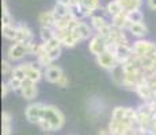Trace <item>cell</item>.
<instances>
[{
  "instance_id": "cell-1",
  "label": "cell",
  "mask_w": 156,
  "mask_h": 135,
  "mask_svg": "<svg viewBox=\"0 0 156 135\" xmlns=\"http://www.w3.org/2000/svg\"><path fill=\"white\" fill-rule=\"evenodd\" d=\"M42 119L50 124L53 133L61 131L65 126V115L55 104H45V111H44Z\"/></svg>"
},
{
  "instance_id": "cell-2",
  "label": "cell",
  "mask_w": 156,
  "mask_h": 135,
  "mask_svg": "<svg viewBox=\"0 0 156 135\" xmlns=\"http://www.w3.org/2000/svg\"><path fill=\"white\" fill-rule=\"evenodd\" d=\"M22 65L23 70H25V80L34 81V83H40L41 80H44V68L41 66V64L34 59V61H23L19 62Z\"/></svg>"
},
{
  "instance_id": "cell-3",
  "label": "cell",
  "mask_w": 156,
  "mask_h": 135,
  "mask_svg": "<svg viewBox=\"0 0 156 135\" xmlns=\"http://www.w3.org/2000/svg\"><path fill=\"white\" fill-rule=\"evenodd\" d=\"M5 58H8L14 64H19L23 62L25 58L29 56V49L26 43H20V42H11V45L7 47L5 52Z\"/></svg>"
},
{
  "instance_id": "cell-4",
  "label": "cell",
  "mask_w": 156,
  "mask_h": 135,
  "mask_svg": "<svg viewBox=\"0 0 156 135\" xmlns=\"http://www.w3.org/2000/svg\"><path fill=\"white\" fill-rule=\"evenodd\" d=\"M132 49H133V54L139 58L156 52V42L148 38H143V39H134L132 42Z\"/></svg>"
},
{
  "instance_id": "cell-5",
  "label": "cell",
  "mask_w": 156,
  "mask_h": 135,
  "mask_svg": "<svg viewBox=\"0 0 156 135\" xmlns=\"http://www.w3.org/2000/svg\"><path fill=\"white\" fill-rule=\"evenodd\" d=\"M45 111V103L41 101H30L27 107L25 108V118L26 120L31 124H38L41 119L44 118Z\"/></svg>"
},
{
  "instance_id": "cell-6",
  "label": "cell",
  "mask_w": 156,
  "mask_h": 135,
  "mask_svg": "<svg viewBox=\"0 0 156 135\" xmlns=\"http://www.w3.org/2000/svg\"><path fill=\"white\" fill-rule=\"evenodd\" d=\"M55 32H56V38L60 41V43H61V46L64 49H73L80 43V41L76 38L73 31L69 29L55 30Z\"/></svg>"
},
{
  "instance_id": "cell-7",
  "label": "cell",
  "mask_w": 156,
  "mask_h": 135,
  "mask_svg": "<svg viewBox=\"0 0 156 135\" xmlns=\"http://www.w3.org/2000/svg\"><path fill=\"white\" fill-rule=\"evenodd\" d=\"M95 62L99 68H102L103 70H107V72H112L114 68H117L119 65L118 59H117L115 54L106 50L105 53H102L101 56L95 57Z\"/></svg>"
},
{
  "instance_id": "cell-8",
  "label": "cell",
  "mask_w": 156,
  "mask_h": 135,
  "mask_svg": "<svg viewBox=\"0 0 156 135\" xmlns=\"http://www.w3.org/2000/svg\"><path fill=\"white\" fill-rule=\"evenodd\" d=\"M16 30H18V34H16V41L15 42H20V43H31V42H35V34L27 23L18 22Z\"/></svg>"
},
{
  "instance_id": "cell-9",
  "label": "cell",
  "mask_w": 156,
  "mask_h": 135,
  "mask_svg": "<svg viewBox=\"0 0 156 135\" xmlns=\"http://www.w3.org/2000/svg\"><path fill=\"white\" fill-rule=\"evenodd\" d=\"M73 34L76 35V38L80 41V43L84 41H88L90 38L94 35V30H92L91 25L86 20H79V22L75 25V27L72 29Z\"/></svg>"
},
{
  "instance_id": "cell-10",
  "label": "cell",
  "mask_w": 156,
  "mask_h": 135,
  "mask_svg": "<svg viewBox=\"0 0 156 135\" xmlns=\"http://www.w3.org/2000/svg\"><path fill=\"white\" fill-rule=\"evenodd\" d=\"M109 42L117 45V46H121V45H132V42L129 41L126 30H122V29H119V27H115L113 25L110 27Z\"/></svg>"
},
{
  "instance_id": "cell-11",
  "label": "cell",
  "mask_w": 156,
  "mask_h": 135,
  "mask_svg": "<svg viewBox=\"0 0 156 135\" xmlns=\"http://www.w3.org/2000/svg\"><path fill=\"white\" fill-rule=\"evenodd\" d=\"M87 42H88V52L94 57L101 56L102 53H105L107 50V43H109V42L106 39H103V38L98 37V35H95V34Z\"/></svg>"
},
{
  "instance_id": "cell-12",
  "label": "cell",
  "mask_w": 156,
  "mask_h": 135,
  "mask_svg": "<svg viewBox=\"0 0 156 135\" xmlns=\"http://www.w3.org/2000/svg\"><path fill=\"white\" fill-rule=\"evenodd\" d=\"M64 74L65 73H64V70H62V68L56 64H52L50 66L44 69V80L49 84H55V85Z\"/></svg>"
},
{
  "instance_id": "cell-13",
  "label": "cell",
  "mask_w": 156,
  "mask_h": 135,
  "mask_svg": "<svg viewBox=\"0 0 156 135\" xmlns=\"http://www.w3.org/2000/svg\"><path fill=\"white\" fill-rule=\"evenodd\" d=\"M20 97L25 99L27 101H34L35 97L38 96V85L37 83L34 81H30V80H25L23 83V86L19 92Z\"/></svg>"
},
{
  "instance_id": "cell-14",
  "label": "cell",
  "mask_w": 156,
  "mask_h": 135,
  "mask_svg": "<svg viewBox=\"0 0 156 135\" xmlns=\"http://www.w3.org/2000/svg\"><path fill=\"white\" fill-rule=\"evenodd\" d=\"M134 93L141 99L143 103H149V101H152L156 97V93L154 92V89L149 86V84L147 83L145 80H144L143 83L137 86L136 91H134Z\"/></svg>"
},
{
  "instance_id": "cell-15",
  "label": "cell",
  "mask_w": 156,
  "mask_h": 135,
  "mask_svg": "<svg viewBox=\"0 0 156 135\" xmlns=\"http://www.w3.org/2000/svg\"><path fill=\"white\" fill-rule=\"evenodd\" d=\"M126 31L134 39H143V38L148 37L149 30H148V26L143 22V23H130Z\"/></svg>"
},
{
  "instance_id": "cell-16",
  "label": "cell",
  "mask_w": 156,
  "mask_h": 135,
  "mask_svg": "<svg viewBox=\"0 0 156 135\" xmlns=\"http://www.w3.org/2000/svg\"><path fill=\"white\" fill-rule=\"evenodd\" d=\"M56 16H55V12L53 10H46V11H42L40 12L37 18V22L40 27H53L55 29V23H56Z\"/></svg>"
},
{
  "instance_id": "cell-17",
  "label": "cell",
  "mask_w": 156,
  "mask_h": 135,
  "mask_svg": "<svg viewBox=\"0 0 156 135\" xmlns=\"http://www.w3.org/2000/svg\"><path fill=\"white\" fill-rule=\"evenodd\" d=\"M90 25H91L92 27V30H94V34H95V31H99L101 29H103V27H106V26H109L110 25V19L107 16H105L103 14H94L91 18H90Z\"/></svg>"
},
{
  "instance_id": "cell-18",
  "label": "cell",
  "mask_w": 156,
  "mask_h": 135,
  "mask_svg": "<svg viewBox=\"0 0 156 135\" xmlns=\"http://www.w3.org/2000/svg\"><path fill=\"white\" fill-rule=\"evenodd\" d=\"M115 57L118 59L119 65L126 62L128 59H130L133 57V49H132V45H121V46L115 47Z\"/></svg>"
},
{
  "instance_id": "cell-19",
  "label": "cell",
  "mask_w": 156,
  "mask_h": 135,
  "mask_svg": "<svg viewBox=\"0 0 156 135\" xmlns=\"http://www.w3.org/2000/svg\"><path fill=\"white\" fill-rule=\"evenodd\" d=\"M122 7L119 5V3L117 2V0H110V2H107L106 4L103 5V10H102V14L105 15V16H107L109 19H112L113 16H115V15H118L119 12H122Z\"/></svg>"
},
{
  "instance_id": "cell-20",
  "label": "cell",
  "mask_w": 156,
  "mask_h": 135,
  "mask_svg": "<svg viewBox=\"0 0 156 135\" xmlns=\"http://www.w3.org/2000/svg\"><path fill=\"white\" fill-rule=\"evenodd\" d=\"M12 134V115L8 111L2 112V135Z\"/></svg>"
},
{
  "instance_id": "cell-21",
  "label": "cell",
  "mask_w": 156,
  "mask_h": 135,
  "mask_svg": "<svg viewBox=\"0 0 156 135\" xmlns=\"http://www.w3.org/2000/svg\"><path fill=\"white\" fill-rule=\"evenodd\" d=\"M110 23H112L113 26L119 27V29H122V30H128L129 25H130V22H129V19H128V12L126 11H122V12H119L118 15L113 16L112 19H110Z\"/></svg>"
},
{
  "instance_id": "cell-22",
  "label": "cell",
  "mask_w": 156,
  "mask_h": 135,
  "mask_svg": "<svg viewBox=\"0 0 156 135\" xmlns=\"http://www.w3.org/2000/svg\"><path fill=\"white\" fill-rule=\"evenodd\" d=\"M117 2L119 3L122 10L129 12V11H134V10H141L145 0H117Z\"/></svg>"
},
{
  "instance_id": "cell-23",
  "label": "cell",
  "mask_w": 156,
  "mask_h": 135,
  "mask_svg": "<svg viewBox=\"0 0 156 135\" xmlns=\"http://www.w3.org/2000/svg\"><path fill=\"white\" fill-rule=\"evenodd\" d=\"M15 25L14 16L7 5V0H2V26Z\"/></svg>"
},
{
  "instance_id": "cell-24",
  "label": "cell",
  "mask_w": 156,
  "mask_h": 135,
  "mask_svg": "<svg viewBox=\"0 0 156 135\" xmlns=\"http://www.w3.org/2000/svg\"><path fill=\"white\" fill-rule=\"evenodd\" d=\"M16 34H18L16 23L15 25H10V26H2V35L5 41L15 42L16 41Z\"/></svg>"
},
{
  "instance_id": "cell-25",
  "label": "cell",
  "mask_w": 156,
  "mask_h": 135,
  "mask_svg": "<svg viewBox=\"0 0 156 135\" xmlns=\"http://www.w3.org/2000/svg\"><path fill=\"white\" fill-rule=\"evenodd\" d=\"M109 73H110V79H112L113 83L115 84L117 86L122 88V85H124V69H122L121 65L114 68L112 72H109Z\"/></svg>"
},
{
  "instance_id": "cell-26",
  "label": "cell",
  "mask_w": 156,
  "mask_h": 135,
  "mask_svg": "<svg viewBox=\"0 0 156 135\" xmlns=\"http://www.w3.org/2000/svg\"><path fill=\"white\" fill-rule=\"evenodd\" d=\"M5 81H7V84H8V86H10L11 92H16V93H19V92H20V89H22V86H23V83H25V80L19 79V77L14 76V74H11V76L8 77Z\"/></svg>"
},
{
  "instance_id": "cell-27",
  "label": "cell",
  "mask_w": 156,
  "mask_h": 135,
  "mask_svg": "<svg viewBox=\"0 0 156 135\" xmlns=\"http://www.w3.org/2000/svg\"><path fill=\"white\" fill-rule=\"evenodd\" d=\"M53 12H55V16L56 19H61V18L67 16V15L71 14V8L67 7V5H62L60 4V3H56L55 5H53Z\"/></svg>"
},
{
  "instance_id": "cell-28",
  "label": "cell",
  "mask_w": 156,
  "mask_h": 135,
  "mask_svg": "<svg viewBox=\"0 0 156 135\" xmlns=\"http://www.w3.org/2000/svg\"><path fill=\"white\" fill-rule=\"evenodd\" d=\"M56 37V32L53 27H40V41L48 42Z\"/></svg>"
},
{
  "instance_id": "cell-29",
  "label": "cell",
  "mask_w": 156,
  "mask_h": 135,
  "mask_svg": "<svg viewBox=\"0 0 156 135\" xmlns=\"http://www.w3.org/2000/svg\"><path fill=\"white\" fill-rule=\"evenodd\" d=\"M84 7H87L88 10L94 11V12H98V11L103 10V4H102L101 0H80Z\"/></svg>"
},
{
  "instance_id": "cell-30",
  "label": "cell",
  "mask_w": 156,
  "mask_h": 135,
  "mask_svg": "<svg viewBox=\"0 0 156 135\" xmlns=\"http://www.w3.org/2000/svg\"><path fill=\"white\" fill-rule=\"evenodd\" d=\"M14 68H15L14 62H11L8 58H3V61H2V74L3 76L8 79V77L12 74Z\"/></svg>"
},
{
  "instance_id": "cell-31",
  "label": "cell",
  "mask_w": 156,
  "mask_h": 135,
  "mask_svg": "<svg viewBox=\"0 0 156 135\" xmlns=\"http://www.w3.org/2000/svg\"><path fill=\"white\" fill-rule=\"evenodd\" d=\"M128 19L130 23H143L144 22V12L141 10H134L128 12Z\"/></svg>"
},
{
  "instance_id": "cell-32",
  "label": "cell",
  "mask_w": 156,
  "mask_h": 135,
  "mask_svg": "<svg viewBox=\"0 0 156 135\" xmlns=\"http://www.w3.org/2000/svg\"><path fill=\"white\" fill-rule=\"evenodd\" d=\"M44 43V46H45V49H46V52H49V50H53V49H56V47H60L61 46V43H60V41L57 39V38H52L50 41H48V42H42Z\"/></svg>"
},
{
  "instance_id": "cell-33",
  "label": "cell",
  "mask_w": 156,
  "mask_h": 135,
  "mask_svg": "<svg viewBox=\"0 0 156 135\" xmlns=\"http://www.w3.org/2000/svg\"><path fill=\"white\" fill-rule=\"evenodd\" d=\"M62 49H64V47L60 46V47H56V49L49 50V52H48L50 59H52L53 62H57V59H60V57H61V54H62Z\"/></svg>"
},
{
  "instance_id": "cell-34",
  "label": "cell",
  "mask_w": 156,
  "mask_h": 135,
  "mask_svg": "<svg viewBox=\"0 0 156 135\" xmlns=\"http://www.w3.org/2000/svg\"><path fill=\"white\" fill-rule=\"evenodd\" d=\"M68 85H69V79H68L67 74H64V76L57 81V84H56V86H58V88H61V89L68 88Z\"/></svg>"
},
{
  "instance_id": "cell-35",
  "label": "cell",
  "mask_w": 156,
  "mask_h": 135,
  "mask_svg": "<svg viewBox=\"0 0 156 135\" xmlns=\"http://www.w3.org/2000/svg\"><path fill=\"white\" fill-rule=\"evenodd\" d=\"M10 92H11V89H10V86H8L7 81H3V84H2V97L5 99Z\"/></svg>"
},
{
  "instance_id": "cell-36",
  "label": "cell",
  "mask_w": 156,
  "mask_h": 135,
  "mask_svg": "<svg viewBox=\"0 0 156 135\" xmlns=\"http://www.w3.org/2000/svg\"><path fill=\"white\" fill-rule=\"evenodd\" d=\"M145 5L148 10L156 11V0H145Z\"/></svg>"
},
{
  "instance_id": "cell-37",
  "label": "cell",
  "mask_w": 156,
  "mask_h": 135,
  "mask_svg": "<svg viewBox=\"0 0 156 135\" xmlns=\"http://www.w3.org/2000/svg\"><path fill=\"white\" fill-rule=\"evenodd\" d=\"M76 2V0H56V3H60V4L62 5H67V7H72V4Z\"/></svg>"
},
{
  "instance_id": "cell-38",
  "label": "cell",
  "mask_w": 156,
  "mask_h": 135,
  "mask_svg": "<svg viewBox=\"0 0 156 135\" xmlns=\"http://www.w3.org/2000/svg\"><path fill=\"white\" fill-rule=\"evenodd\" d=\"M98 135H112V133H110L109 127H103L98 131Z\"/></svg>"
},
{
  "instance_id": "cell-39",
  "label": "cell",
  "mask_w": 156,
  "mask_h": 135,
  "mask_svg": "<svg viewBox=\"0 0 156 135\" xmlns=\"http://www.w3.org/2000/svg\"><path fill=\"white\" fill-rule=\"evenodd\" d=\"M44 135H52V134H50V133H45Z\"/></svg>"
},
{
  "instance_id": "cell-40",
  "label": "cell",
  "mask_w": 156,
  "mask_h": 135,
  "mask_svg": "<svg viewBox=\"0 0 156 135\" xmlns=\"http://www.w3.org/2000/svg\"><path fill=\"white\" fill-rule=\"evenodd\" d=\"M155 113H156V112H155Z\"/></svg>"
}]
</instances>
